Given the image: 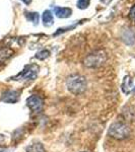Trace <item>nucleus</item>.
I'll return each mask as SVG.
<instances>
[{"label": "nucleus", "mask_w": 135, "mask_h": 152, "mask_svg": "<svg viewBox=\"0 0 135 152\" xmlns=\"http://www.w3.org/2000/svg\"><path fill=\"white\" fill-rule=\"evenodd\" d=\"M87 79L82 75L73 74L70 75L66 80V86L71 94H81L87 89Z\"/></svg>", "instance_id": "1"}, {"label": "nucleus", "mask_w": 135, "mask_h": 152, "mask_svg": "<svg viewBox=\"0 0 135 152\" xmlns=\"http://www.w3.org/2000/svg\"><path fill=\"white\" fill-rule=\"evenodd\" d=\"M130 133H131L130 128L122 122L113 123L109 129V135L116 140H123L128 138Z\"/></svg>", "instance_id": "2"}, {"label": "nucleus", "mask_w": 135, "mask_h": 152, "mask_svg": "<svg viewBox=\"0 0 135 152\" xmlns=\"http://www.w3.org/2000/svg\"><path fill=\"white\" fill-rule=\"evenodd\" d=\"M107 60V55L104 51L99 50L95 51L92 54H90L87 56V58L84 59L83 63L84 65L88 68H98L101 67Z\"/></svg>", "instance_id": "3"}, {"label": "nucleus", "mask_w": 135, "mask_h": 152, "mask_svg": "<svg viewBox=\"0 0 135 152\" xmlns=\"http://www.w3.org/2000/svg\"><path fill=\"white\" fill-rule=\"evenodd\" d=\"M39 73V66L36 64L28 65L19 74L16 76L15 79H23V80H34L38 76Z\"/></svg>", "instance_id": "4"}, {"label": "nucleus", "mask_w": 135, "mask_h": 152, "mask_svg": "<svg viewBox=\"0 0 135 152\" xmlns=\"http://www.w3.org/2000/svg\"><path fill=\"white\" fill-rule=\"evenodd\" d=\"M26 104H28V107L33 112L40 113L42 110H43L44 102L41 96H39V95H37V94H34L26 99Z\"/></svg>", "instance_id": "5"}, {"label": "nucleus", "mask_w": 135, "mask_h": 152, "mask_svg": "<svg viewBox=\"0 0 135 152\" xmlns=\"http://www.w3.org/2000/svg\"><path fill=\"white\" fill-rule=\"evenodd\" d=\"M19 94L16 90H6L3 94H2V102H7V104H14L18 100Z\"/></svg>", "instance_id": "6"}, {"label": "nucleus", "mask_w": 135, "mask_h": 152, "mask_svg": "<svg viewBox=\"0 0 135 152\" xmlns=\"http://www.w3.org/2000/svg\"><path fill=\"white\" fill-rule=\"evenodd\" d=\"M54 13L59 18H67L71 15L72 10H71V8H68V7L54 6Z\"/></svg>", "instance_id": "7"}, {"label": "nucleus", "mask_w": 135, "mask_h": 152, "mask_svg": "<svg viewBox=\"0 0 135 152\" xmlns=\"http://www.w3.org/2000/svg\"><path fill=\"white\" fill-rule=\"evenodd\" d=\"M42 20H43V24L45 26H51L54 23V18L53 14L50 10H45L43 12V15H42Z\"/></svg>", "instance_id": "8"}, {"label": "nucleus", "mask_w": 135, "mask_h": 152, "mask_svg": "<svg viewBox=\"0 0 135 152\" xmlns=\"http://www.w3.org/2000/svg\"><path fill=\"white\" fill-rule=\"evenodd\" d=\"M122 40H123L127 45H132L135 42V36L134 33L131 29H126L122 34Z\"/></svg>", "instance_id": "9"}, {"label": "nucleus", "mask_w": 135, "mask_h": 152, "mask_svg": "<svg viewBox=\"0 0 135 152\" xmlns=\"http://www.w3.org/2000/svg\"><path fill=\"white\" fill-rule=\"evenodd\" d=\"M13 51L10 48H3L0 49V64L3 62H5L7 59H9L13 55Z\"/></svg>", "instance_id": "10"}, {"label": "nucleus", "mask_w": 135, "mask_h": 152, "mask_svg": "<svg viewBox=\"0 0 135 152\" xmlns=\"http://www.w3.org/2000/svg\"><path fill=\"white\" fill-rule=\"evenodd\" d=\"M26 152H46V149L42 143H34L26 147Z\"/></svg>", "instance_id": "11"}, {"label": "nucleus", "mask_w": 135, "mask_h": 152, "mask_svg": "<svg viewBox=\"0 0 135 152\" xmlns=\"http://www.w3.org/2000/svg\"><path fill=\"white\" fill-rule=\"evenodd\" d=\"M122 89H123V91L127 94L132 90V84H131V80H130L129 76H125L123 84H122Z\"/></svg>", "instance_id": "12"}, {"label": "nucleus", "mask_w": 135, "mask_h": 152, "mask_svg": "<svg viewBox=\"0 0 135 152\" xmlns=\"http://www.w3.org/2000/svg\"><path fill=\"white\" fill-rule=\"evenodd\" d=\"M26 18L29 19V21L34 23L35 24H37L39 23V18H40V15H39L38 12H29L26 11Z\"/></svg>", "instance_id": "13"}, {"label": "nucleus", "mask_w": 135, "mask_h": 152, "mask_svg": "<svg viewBox=\"0 0 135 152\" xmlns=\"http://www.w3.org/2000/svg\"><path fill=\"white\" fill-rule=\"evenodd\" d=\"M50 56V52L48 50H43V51H40L36 54V58L39 59V60H45L46 58H48Z\"/></svg>", "instance_id": "14"}, {"label": "nucleus", "mask_w": 135, "mask_h": 152, "mask_svg": "<svg viewBox=\"0 0 135 152\" xmlns=\"http://www.w3.org/2000/svg\"><path fill=\"white\" fill-rule=\"evenodd\" d=\"M90 3V0H77L76 5L79 9H85L87 8Z\"/></svg>", "instance_id": "15"}, {"label": "nucleus", "mask_w": 135, "mask_h": 152, "mask_svg": "<svg viewBox=\"0 0 135 152\" xmlns=\"http://www.w3.org/2000/svg\"><path fill=\"white\" fill-rule=\"evenodd\" d=\"M129 18L131 19V20L135 21V5L132 6L131 9H130V11H129Z\"/></svg>", "instance_id": "16"}, {"label": "nucleus", "mask_w": 135, "mask_h": 152, "mask_svg": "<svg viewBox=\"0 0 135 152\" xmlns=\"http://www.w3.org/2000/svg\"><path fill=\"white\" fill-rule=\"evenodd\" d=\"M100 1L102 2V3H104V4H109L112 0H100Z\"/></svg>", "instance_id": "17"}, {"label": "nucleus", "mask_w": 135, "mask_h": 152, "mask_svg": "<svg viewBox=\"0 0 135 152\" xmlns=\"http://www.w3.org/2000/svg\"><path fill=\"white\" fill-rule=\"evenodd\" d=\"M21 1L23 2V3H26V5H29V4H31V2H32V0H21Z\"/></svg>", "instance_id": "18"}, {"label": "nucleus", "mask_w": 135, "mask_h": 152, "mask_svg": "<svg viewBox=\"0 0 135 152\" xmlns=\"http://www.w3.org/2000/svg\"><path fill=\"white\" fill-rule=\"evenodd\" d=\"M4 139H5V138H4V136H3V135H2V134H0V143H2V142L4 141Z\"/></svg>", "instance_id": "19"}, {"label": "nucleus", "mask_w": 135, "mask_h": 152, "mask_svg": "<svg viewBox=\"0 0 135 152\" xmlns=\"http://www.w3.org/2000/svg\"><path fill=\"white\" fill-rule=\"evenodd\" d=\"M82 152H87V151H82Z\"/></svg>", "instance_id": "20"}]
</instances>
